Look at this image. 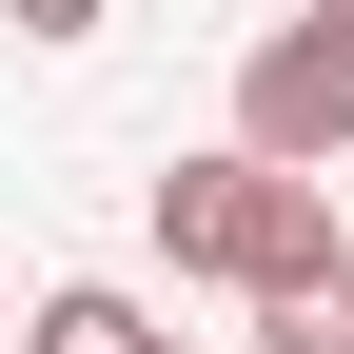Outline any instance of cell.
<instances>
[{"label":"cell","mask_w":354,"mask_h":354,"mask_svg":"<svg viewBox=\"0 0 354 354\" xmlns=\"http://www.w3.org/2000/svg\"><path fill=\"white\" fill-rule=\"evenodd\" d=\"M138 236L177 256V276H216V295H276V276H315V256H335V197H315L295 158L216 138V158H177L158 197H138Z\"/></svg>","instance_id":"cell-1"},{"label":"cell","mask_w":354,"mask_h":354,"mask_svg":"<svg viewBox=\"0 0 354 354\" xmlns=\"http://www.w3.org/2000/svg\"><path fill=\"white\" fill-rule=\"evenodd\" d=\"M236 138H256V158H295V177H335V158H354V0L256 20V59H236Z\"/></svg>","instance_id":"cell-2"},{"label":"cell","mask_w":354,"mask_h":354,"mask_svg":"<svg viewBox=\"0 0 354 354\" xmlns=\"http://www.w3.org/2000/svg\"><path fill=\"white\" fill-rule=\"evenodd\" d=\"M20 354H158V315H138L118 276H39V295H20Z\"/></svg>","instance_id":"cell-3"},{"label":"cell","mask_w":354,"mask_h":354,"mask_svg":"<svg viewBox=\"0 0 354 354\" xmlns=\"http://www.w3.org/2000/svg\"><path fill=\"white\" fill-rule=\"evenodd\" d=\"M256 354H354V236L315 256V276H276V295H256Z\"/></svg>","instance_id":"cell-4"},{"label":"cell","mask_w":354,"mask_h":354,"mask_svg":"<svg viewBox=\"0 0 354 354\" xmlns=\"http://www.w3.org/2000/svg\"><path fill=\"white\" fill-rule=\"evenodd\" d=\"M0 20H20V39H99L118 0H0Z\"/></svg>","instance_id":"cell-5"},{"label":"cell","mask_w":354,"mask_h":354,"mask_svg":"<svg viewBox=\"0 0 354 354\" xmlns=\"http://www.w3.org/2000/svg\"><path fill=\"white\" fill-rule=\"evenodd\" d=\"M158 354H197V335H158Z\"/></svg>","instance_id":"cell-6"}]
</instances>
